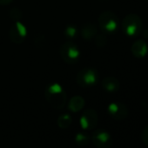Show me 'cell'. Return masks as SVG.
<instances>
[{
    "mask_svg": "<svg viewBox=\"0 0 148 148\" xmlns=\"http://www.w3.org/2000/svg\"><path fill=\"white\" fill-rule=\"evenodd\" d=\"M45 96L48 103L55 109H62L66 104V93L64 88L58 84L49 85L45 92Z\"/></svg>",
    "mask_w": 148,
    "mask_h": 148,
    "instance_id": "obj_1",
    "label": "cell"
},
{
    "mask_svg": "<svg viewBox=\"0 0 148 148\" xmlns=\"http://www.w3.org/2000/svg\"><path fill=\"white\" fill-rule=\"evenodd\" d=\"M121 27L123 32L126 36L132 38L137 37L142 32V20L138 15L131 13L124 18Z\"/></svg>",
    "mask_w": 148,
    "mask_h": 148,
    "instance_id": "obj_2",
    "label": "cell"
},
{
    "mask_svg": "<svg viewBox=\"0 0 148 148\" xmlns=\"http://www.w3.org/2000/svg\"><path fill=\"white\" fill-rule=\"evenodd\" d=\"M99 25L104 32L112 33L118 30L119 25V20L114 12L106 11L99 15Z\"/></svg>",
    "mask_w": 148,
    "mask_h": 148,
    "instance_id": "obj_3",
    "label": "cell"
},
{
    "mask_svg": "<svg viewBox=\"0 0 148 148\" xmlns=\"http://www.w3.org/2000/svg\"><path fill=\"white\" fill-rule=\"evenodd\" d=\"M99 72L94 68H84L77 75V83L82 87L95 86L99 81Z\"/></svg>",
    "mask_w": 148,
    "mask_h": 148,
    "instance_id": "obj_4",
    "label": "cell"
},
{
    "mask_svg": "<svg viewBox=\"0 0 148 148\" xmlns=\"http://www.w3.org/2000/svg\"><path fill=\"white\" fill-rule=\"evenodd\" d=\"M60 55L64 62L68 64H75L79 58V47L72 42H66L60 47Z\"/></svg>",
    "mask_w": 148,
    "mask_h": 148,
    "instance_id": "obj_5",
    "label": "cell"
},
{
    "mask_svg": "<svg viewBox=\"0 0 148 148\" xmlns=\"http://www.w3.org/2000/svg\"><path fill=\"white\" fill-rule=\"evenodd\" d=\"M91 138L97 148H110L112 145V136L103 129L94 131Z\"/></svg>",
    "mask_w": 148,
    "mask_h": 148,
    "instance_id": "obj_6",
    "label": "cell"
},
{
    "mask_svg": "<svg viewBox=\"0 0 148 148\" xmlns=\"http://www.w3.org/2000/svg\"><path fill=\"white\" fill-rule=\"evenodd\" d=\"M98 113L93 109L86 110L80 117V125L84 130H93L98 124Z\"/></svg>",
    "mask_w": 148,
    "mask_h": 148,
    "instance_id": "obj_7",
    "label": "cell"
},
{
    "mask_svg": "<svg viewBox=\"0 0 148 148\" xmlns=\"http://www.w3.org/2000/svg\"><path fill=\"white\" fill-rule=\"evenodd\" d=\"M25 26L19 21L15 22L9 30V38L14 44H22L26 38Z\"/></svg>",
    "mask_w": 148,
    "mask_h": 148,
    "instance_id": "obj_8",
    "label": "cell"
},
{
    "mask_svg": "<svg viewBox=\"0 0 148 148\" xmlns=\"http://www.w3.org/2000/svg\"><path fill=\"white\" fill-rule=\"evenodd\" d=\"M108 113L116 120L125 119L128 115L127 107L120 102H112L108 106Z\"/></svg>",
    "mask_w": 148,
    "mask_h": 148,
    "instance_id": "obj_9",
    "label": "cell"
},
{
    "mask_svg": "<svg viewBox=\"0 0 148 148\" xmlns=\"http://www.w3.org/2000/svg\"><path fill=\"white\" fill-rule=\"evenodd\" d=\"M131 51L135 58H145L148 52V45L145 41L142 39H138L133 42L131 47Z\"/></svg>",
    "mask_w": 148,
    "mask_h": 148,
    "instance_id": "obj_10",
    "label": "cell"
},
{
    "mask_svg": "<svg viewBox=\"0 0 148 148\" xmlns=\"http://www.w3.org/2000/svg\"><path fill=\"white\" fill-rule=\"evenodd\" d=\"M102 87L107 92H116L120 87V83L114 77H106L102 80Z\"/></svg>",
    "mask_w": 148,
    "mask_h": 148,
    "instance_id": "obj_11",
    "label": "cell"
},
{
    "mask_svg": "<svg viewBox=\"0 0 148 148\" xmlns=\"http://www.w3.org/2000/svg\"><path fill=\"white\" fill-rule=\"evenodd\" d=\"M97 33H98V28L96 25L92 23H87L84 25L83 27L81 28V36L85 39L90 40L95 38Z\"/></svg>",
    "mask_w": 148,
    "mask_h": 148,
    "instance_id": "obj_12",
    "label": "cell"
},
{
    "mask_svg": "<svg viewBox=\"0 0 148 148\" xmlns=\"http://www.w3.org/2000/svg\"><path fill=\"white\" fill-rule=\"evenodd\" d=\"M85 106V99L81 96H74L71 99L68 104V108L73 112H78Z\"/></svg>",
    "mask_w": 148,
    "mask_h": 148,
    "instance_id": "obj_13",
    "label": "cell"
},
{
    "mask_svg": "<svg viewBox=\"0 0 148 148\" xmlns=\"http://www.w3.org/2000/svg\"><path fill=\"white\" fill-rule=\"evenodd\" d=\"M92 140L91 137L86 132H79L75 136V142L79 145H87Z\"/></svg>",
    "mask_w": 148,
    "mask_h": 148,
    "instance_id": "obj_14",
    "label": "cell"
},
{
    "mask_svg": "<svg viewBox=\"0 0 148 148\" xmlns=\"http://www.w3.org/2000/svg\"><path fill=\"white\" fill-rule=\"evenodd\" d=\"M71 117L69 114H62L58 119V125L62 129H66L71 125Z\"/></svg>",
    "mask_w": 148,
    "mask_h": 148,
    "instance_id": "obj_15",
    "label": "cell"
},
{
    "mask_svg": "<svg viewBox=\"0 0 148 148\" xmlns=\"http://www.w3.org/2000/svg\"><path fill=\"white\" fill-rule=\"evenodd\" d=\"M9 17L15 22H18L20 20V18H22V12L21 10H19L18 8H13L12 10L10 11L9 13Z\"/></svg>",
    "mask_w": 148,
    "mask_h": 148,
    "instance_id": "obj_16",
    "label": "cell"
},
{
    "mask_svg": "<svg viewBox=\"0 0 148 148\" xmlns=\"http://www.w3.org/2000/svg\"><path fill=\"white\" fill-rule=\"evenodd\" d=\"M107 43V38L105 34H97L95 36V44L99 47H104Z\"/></svg>",
    "mask_w": 148,
    "mask_h": 148,
    "instance_id": "obj_17",
    "label": "cell"
},
{
    "mask_svg": "<svg viewBox=\"0 0 148 148\" xmlns=\"http://www.w3.org/2000/svg\"><path fill=\"white\" fill-rule=\"evenodd\" d=\"M64 34L69 38H74L78 34V29L72 25H70V26L66 27V29L64 31Z\"/></svg>",
    "mask_w": 148,
    "mask_h": 148,
    "instance_id": "obj_18",
    "label": "cell"
},
{
    "mask_svg": "<svg viewBox=\"0 0 148 148\" xmlns=\"http://www.w3.org/2000/svg\"><path fill=\"white\" fill-rule=\"evenodd\" d=\"M142 139L144 141V143L148 145V125L145 128V130L143 131L142 133Z\"/></svg>",
    "mask_w": 148,
    "mask_h": 148,
    "instance_id": "obj_19",
    "label": "cell"
},
{
    "mask_svg": "<svg viewBox=\"0 0 148 148\" xmlns=\"http://www.w3.org/2000/svg\"><path fill=\"white\" fill-rule=\"evenodd\" d=\"M12 2V0H0V5H7Z\"/></svg>",
    "mask_w": 148,
    "mask_h": 148,
    "instance_id": "obj_20",
    "label": "cell"
},
{
    "mask_svg": "<svg viewBox=\"0 0 148 148\" xmlns=\"http://www.w3.org/2000/svg\"><path fill=\"white\" fill-rule=\"evenodd\" d=\"M147 1H148V0H147Z\"/></svg>",
    "mask_w": 148,
    "mask_h": 148,
    "instance_id": "obj_21",
    "label": "cell"
}]
</instances>
